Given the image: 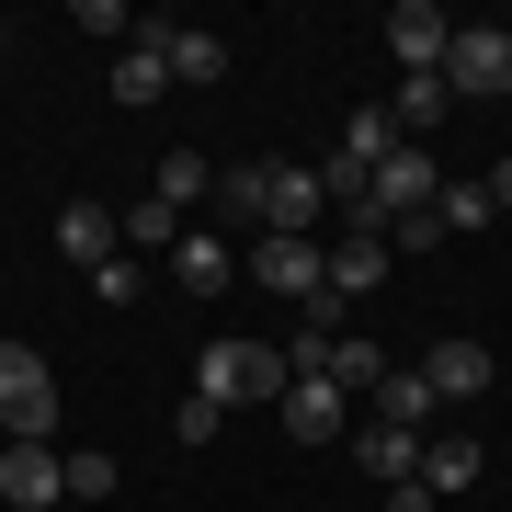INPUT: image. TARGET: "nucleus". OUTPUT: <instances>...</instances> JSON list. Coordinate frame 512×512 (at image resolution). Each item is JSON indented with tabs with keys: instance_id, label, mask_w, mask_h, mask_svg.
<instances>
[{
	"instance_id": "nucleus-1",
	"label": "nucleus",
	"mask_w": 512,
	"mask_h": 512,
	"mask_svg": "<svg viewBox=\"0 0 512 512\" xmlns=\"http://www.w3.org/2000/svg\"><path fill=\"white\" fill-rule=\"evenodd\" d=\"M285 387H296V376H285L274 342H205V353H194V399H217V410H251V399L285 410Z\"/></svg>"
},
{
	"instance_id": "nucleus-14",
	"label": "nucleus",
	"mask_w": 512,
	"mask_h": 512,
	"mask_svg": "<svg viewBox=\"0 0 512 512\" xmlns=\"http://www.w3.org/2000/svg\"><path fill=\"white\" fill-rule=\"evenodd\" d=\"M387 262H399L387 239H365V228H330V296H376V285H387Z\"/></svg>"
},
{
	"instance_id": "nucleus-2",
	"label": "nucleus",
	"mask_w": 512,
	"mask_h": 512,
	"mask_svg": "<svg viewBox=\"0 0 512 512\" xmlns=\"http://www.w3.org/2000/svg\"><path fill=\"white\" fill-rule=\"evenodd\" d=\"M0 433L12 444H57V365L35 342H0Z\"/></svg>"
},
{
	"instance_id": "nucleus-16",
	"label": "nucleus",
	"mask_w": 512,
	"mask_h": 512,
	"mask_svg": "<svg viewBox=\"0 0 512 512\" xmlns=\"http://www.w3.org/2000/svg\"><path fill=\"white\" fill-rule=\"evenodd\" d=\"M387 376H399V365H387V353L365 342V330H342V342H330V387H353V399H376Z\"/></svg>"
},
{
	"instance_id": "nucleus-23",
	"label": "nucleus",
	"mask_w": 512,
	"mask_h": 512,
	"mask_svg": "<svg viewBox=\"0 0 512 512\" xmlns=\"http://www.w3.org/2000/svg\"><path fill=\"white\" fill-rule=\"evenodd\" d=\"M319 308H330V296H319ZM319 308H308V319L285 330V376H330V342H342V330H330Z\"/></svg>"
},
{
	"instance_id": "nucleus-24",
	"label": "nucleus",
	"mask_w": 512,
	"mask_h": 512,
	"mask_svg": "<svg viewBox=\"0 0 512 512\" xmlns=\"http://www.w3.org/2000/svg\"><path fill=\"white\" fill-rule=\"evenodd\" d=\"M433 217H444V239H456V228H490L501 205H490V183H444V194H433Z\"/></svg>"
},
{
	"instance_id": "nucleus-29",
	"label": "nucleus",
	"mask_w": 512,
	"mask_h": 512,
	"mask_svg": "<svg viewBox=\"0 0 512 512\" xmlns=\"http://www.w3.org/2000/svg\"><path fill=\"white\" fill-rule=\"evenodd\" d=\"M69 23H80V35H137V12H126V0H80Z\"/></svg>"
},
{
	"instance_id": "nucleus-28",
	"label": "nucleus",
	"mask_w": 512,
	"mask_h": 512,
	"mask_svg": "<svg viewBox=\"0 0 512 512\" xmlns=\"http://www.w3.org/2000/svg\"><path fill=\"white\" fill-rule=\"evenodd\" d=\"M69 501H114V456H69Z\"/></svg>"
},
{
	"instance_id": "nucleus-8",
	"label": "nucleus",
	"mask_w": 512,
	"mask_h": 512,
	"mask_svg": "<svg viewBox=\"0 0 512 512\" xmlns=\"http://www.w3.org/2000/svg\"><path fill=\"white\" fill-rule=\"evenodd\" d=\"M262 228H274V239H319V228H330V194H319V171H308V160H274Z\"/></svg>"
},
{
	"instance_id": "nucleus-30",
	"label": "nucleus",
	"mask_w": 512,
	"mask_h": 512,
	"mask_svg": "<svg viewBox=\"0 0 512 512\" xmlns=\"http://www.w3.org/2000/svg\"><path fill=\"white\" fill-rule=\"evenodd\" d=\"M490 205H501V217H512V160H501V171H490Z\"/></svg>"
},
{
	"instance_id": "nucleus-5",
	"label": "nucleus",
	"mask_w": 512,
	"mask_h": 512,
	"mask_svg": "<svg viewBox=\"0 0 512 512\" xmlns=\"http://www.w3.org/2000/svg\"><path fill=\"white\" fill-rule=\"evenodd\" d=\"M387 57H399V80H433L444 57H456V12H433V0H399V12H387Z\"/></svg>"
},
{
	"instance_id": "nucleus-7",
	"label": "nucleus",
	"mask_w": 512,
	"mask_h": 512,
	"mask_svg": "<svg viewBox=\"0 0 512 512\" xmlns=\"http://www.w3.org/2000/svg\"><path fill=\"white\" fill-rule=\"evenodd\" d=\"M274 421H285V444H342V433H353V387H330V376H296Z\"/></svg>"
},
{
	"instance_id": "nucleus-20",
	"label": "nucleus",
	"mask_w": 512,
	"mask_h": 512,
	"mask_svg": "<svg viewBox=\"0 0 512 512\" xmlns=\"http://www.w3.org/2000/svg\"><path fill=\"white\" fill-rule=\"evenodd\" d=\"M274 194V160H217V217H262Z\"/></svg>"
},
{
	"instance_id": "nucleus-13",
	"label": "nucleus",
	"mask_w": 512,
	"mask_h": 512,
	"mask_svg": "<svg viewBox=\"0 0 512 512\" xmlns=\"http://www.w3.org/2000/svg\"><path fill=\"white\" fill-rule=\"evenodd\" d=\"M171 285H183V296H228V285H239V251H228L217 228H183V251H171Z\"/></svg>"
},
{
	"instance_id": "nucleus-27",
	"label": "nucleus",
	"mask_w": 512,
	"mask_h": 512,
	"mask_svg": "<svg viewBox=\"0 0 512 512\" xmlns=\"http://www.w3.org/2000/svg\"><path fill=\"white\" fill-rule=\"evenodd\" d=\"M387 251H399V262H433V251H444V217H399V228H387Z\"/></svg>"
},
{
	"instance_id": "nucleus-18",
	"label": "nucleus",
	"mask_w": 512,
	"mask_h": 512,
	"mask_svg": "<svg viewBox=\"0 0 512 512\" xmlns=\"http://www.w3.org/2000/svg\"><path fill=\"white\" fill-rule=\"evenodd\" d=\"M365 410H376V421H399V433H421V421H433L444 399H433V387H421V365H399V376H387V387H376Z\"/></svg>"
},
{
	"instance_id": "nucleus-6",
	"label": "nucleus",
	"mask_w": 512,
	"mask_h": 512,
	"mask_svg": "<svg viewBox=\"0 0 512 512\" xmlns=\"http://www.w3.org/2000/svg\"><path fill=\"white\" fill-rule=\"evenodd\" d=\"M69 501V456L57 444H0V512H46Z\"/></svg>"
},
{
	"instance_id": "nucleus-19",
	"label": "nucleus",
	"mask_w": 512,
	"mask_h": 512,
	"mask_svg": "<svg viewBox=\"0 0 512 512\" xmlns=\"http://www.w3.org/2000/svg\"><path fill=\"white\" fill-rule=\"evenodd\" d=\"M160 205H217V160L205 148H171L160 160Z\"/></svg>"
},
{
	"instance_id": "nucleus-4",
	"label": "nucleus",
	"mask_w": 512,
	"mask_h": 512,
	"mask_svg": "<svg viewBox=\"0 0 512 512\" xmlns=\"http://www.w3.org/2000/svg\"><path fill=\"white\" fill-rule=\"evenodd\" d=\"M251 285H262V296H308V308H319V296H330V239H274V228H262V239H251Z\"/></svg>"
},
{
	"instance_id": "nucleus-9",
	"label": "nucleus",
	"mask_w": 512,
	"mask_h": 512,
	"mask_svg": "<svg viewBox=\"0 0 512 512\" xmlns=\"http://www.w3.org/2000/svg\"><path fill=\"white\" fill-rule=\"evenodd\" d=\"M490 376H501V365H490V342H467V330L421 353V387H433L444 410H456V399H490Z\"/></svg>"
},
{
	"instance_id": "nucleus-17",
	"label": "nucleus",
	"mask_w": 512,
	"mask_h": 512,
	"mask_svg": "<svg viewBox=\"0 0 512 512\" xmlns=\"http://www.w3.org/2000/svg\"><path fill=\"white\" fill-rule=\"evenodd\" d=\"M387 114H399V137H433L444 114H456V92H444V69H433V80H399V92H387Z\"/></svg>"
},
{
	"instance_id": "nucleus-10",
	"label": "nucleus",
	"mask_w": 512,
	"mask_h": 512,
	"mask_svg": "<svg viewBox=\"0 0 512 512\" xmlns=\"http://www.w3.org/2000/svg\"><path fill=\"white\" fill-rule=\"evenodd\" d=\"M114 251H126V217H114V205H57V262H80V274H103Z\"/></svg>"
},
{
	"instance_id": "nucleus-22",
	"label": "nucleus",
	"mask_w": 512,
	"mask_h": 512,
	"mask_svg": "<svg viewBox=\"0 0 512 512\" xmlns=\"http://www.w3.org/2000/svg\"><path fill=\"white\" fill-rule=\"evenodd\" d=\"M171 92V57L160 46H126V57H114V103H160Z\"/></svg>"
},
{
	"instance_id": "nucleus-21",
	"label": "nucleus",
	"mask_w": 512,
	"mask_h": 512,
	"mask_svg": "<svg viewBox=\"0 0 512 512\" xmlns=\"http://www.w3.org/2000/svg\"><path fill=\"white\" fill-rule=\"evenodd\" d=\"M387 148H410V137H399V114H387V103H365V114H342V160H365V171H376Z\"/></svg>"
},
{
	"instance_id": "nucleus-3",
	"label": "nucleus",
	"mask_w": 512,
	"mask_h": 512,
	"mask_svg": "<svg viewBox=\"0 0 512 512\" xmlns=\"http://www.w3.org/2000/svg\"><path fill=\"white\" fill-rule=\"evenodd\" d=\"M444 92H456V103H512V23H456Z\"/></svg>"
},
{
	"instance_id": "nucleus-25",
	"label": "nucleus",
	"mask_w": 512,
	"mask_h": 512,
	"mask_svg": "<svg viewBox=\"0 0 512 512\" xmlns=\"http://www.w3.org/2000/svg\"><path fill=\"white\" fill-rule=\"evenodd\" d=\"M137 285H148V262H137V251H114L103 274H92V296H103V308H137Z\"/></svg>"
},
{
	"instance_id": "nucleus-15",
	"label": "nucleus",
	"mask_w": 512,
	"mask_h": 512,
	"mask_svg": "<svg viewBox=\"0 0 512 512\" xmlns=\"http://www.w3.org/2000/svg\"><path fill=\"white\" fill-rule=\"evenodd\" d=\"M478 467H490V456H478V433H433V444H421V490H478Z\"/></svg>"
},
{
	"instance_id": "nucleus-26",
	"label": "nucleus",
	"mask_w": 512,
	"mask_h": 512,
	"mask_svg": "<svg viewBox=\"0 0 512 512\" xmlns=\"http://www.w3.org/2000/svg\"><path fill=\"white\" fill-rule=\"evenodd\" d=\"M217 433H228L217 399H183V410H171V444H217Z\"/></svg>"
},
{
	"instance_id": "nucleus-11",
	"label": "nucleus",
	"mask_w": 512,
	"mask_h": 512,
	"mask_svg": "<svg viewBox=\"0 0 512 512\" xmlns=\"http://www.w3.org/2000/svg\"><path fill=\"white\" fill-rule=\"evenodd\" d=\"M148 46H160L171 80H194V92H217V80H228V35H205V23H148Z\"/></svg>"
},
{
	"instance_id": "nucleus-31",
	"label": "nucleus",
	"mask_w": 512,
	"mask_h": 512,
	"mask_svg": "<svg viewBox=\"0 0 512 512\" xmlns=\"http://www.w3.org/2000/svg\"><path fill=\"white\" fill-rule=\"evenodd\" d=\"M0 46H12V12H0Z\"/></svg>"
},
{
	"instance_id": "nucleus-12",
	"label": "nucleus",
	"mask_w": 512,
	"mask_h": 512,
	"mask_svg": "<svg viewBox=\"0 0 512 512\" xmlns=\"http://www.w3.org/2000/svg\"><path fill=\"white\" fill-rule=\"evenodd\" d=\"M353 467H365L376 490H410V478H421V433H399V421H353Z\"/></svg>"
}]
</instances>
